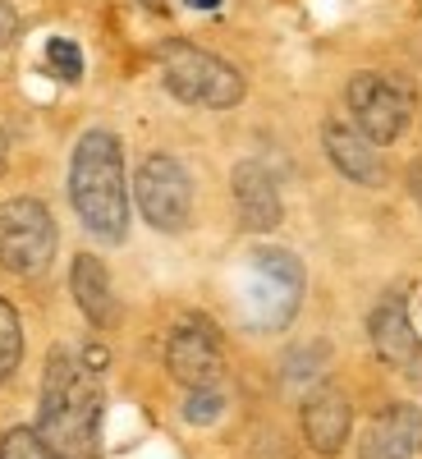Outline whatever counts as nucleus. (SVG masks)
<instances>
[{
    "mask_svg": "<svg viewBox=\"0 0 422 459\" xmlns=\"http://www.w3.org/2000/svg\"><path fill=\"white\" fill-rule=\"evenodd\" d=\"M345 101H349L354 129L377 147L400 138L409 129V115H413V92L386 74H354L345 88Z\"/></svg>",
    "mask_w": 422,
    "mask_h": 459,
    "instance_id": "nucleus-5",
    "label": "nucleus"
},
{
    "mask_svg": "<svg viewBox=\"0 0 422 459\" xmlns=\"http://www.w3.org/2000/svg\"><path fill=\"white\" fill-rule=\"evenodd\" d=\"M69 289H74V304L83 308V317L92 327H115V289H111V276H106L101 257L92 253H78L74 257V272H69Z\"/></svg>",
    "mask_w": 422,
    "mask_h": 459,
    "instance_id": "nucleus-14",
    "label": "nucleus"
},
{
    "mask_svg": "<svg viewBox=\"0 0 422 459\" xmlns=\"http://www.w3.org/2000/svg\"><path fill=\"white\" fill-rule=\"evenodd\" d=\"M69 202L101 244H124L129 234V188L124 152L111 129H88L69 156Z\"/></svg>",
    "mask_w": 422,
    "mask_h": 459,
    "instance_id": "nucleus-2",
    "label": "nucleus"
},
{
    "mask_svg": "<svg viewBox=\"0 0 422 459\" xmlns=\"http://www.w3.org/2000/svg\"><path fill=\"white\" fill-rule=\"evenodd\" d=\"M46 69L60 78V83H78L83 78V51H78L69 37L46 42Z\"/></svg>",
    "mask_w": 422,
    "mask_h": 459,
    "instance_id": "nucleus-16",
    "label": "nucleus"
},
{
    "mask_svg": "<svg viewBox=\"0 0 422 459\" xmlns=\"http://www.w3.org/2000/svg\"><path fill=\"white\" fill-rule=\"evenodd\" d=\"M221 414H225V391H221V386H211V391H189V400H184V423H193V427L216 423Z\"/></svg>",
    "mask_w": 422,
    "mask_h": 459,
    "instance_id": "nucleus-17",
    "label": "nucleus"
},
{
    "mask_svg": "<svg viewBox=\"0 0 422 459\" xmlns=\"http://www.w3.org/2000/svg\"><path fill=\"white\" fill-rule=\"evenodd\" d=\"M349 427H354V409H349L345 391L316 386L303 400V437L316 455H340V446L349 441Z\"/></svg>",
    "mask_w": 422,
    "mask_h": 459,
    "instance_id": "nucleus-12",
    "label": "nucleus"
},
{
    "mask_svg": "<svg viewBox=\"0 0 422 459\" xmlns=\"http://www.w3.org/2000/svg\"><path fill=\"white\" fill-rule=\"evenodd\" d=\"M253 289H248V313L257 327H285L289 317L299 313V299H303V266L294 253L285 249H257L253 253Z\"/></svg>",
    "mask_w": 422,
    "mask_h": 459,
    "instance_id": "nucleus-7",
    "label": "nucleus"
},
{
    "mask_svg": "<svg viewBox=\"0 0 422 459\" xmlns=\"http://www.w3.org/2000/svg\"><path fill=\"white\" fill-rule=\"evenodd\" d=\"M23 359V327H19V313L10 299H0V382H10L14 368Z\"/></svg>",
    "mask_w": 422,
    "mask_h": 459,
    "instance_id": "nucleus-15",
    "label": "nucleus"
},
{
    "mask_svg": "<svg viewBox=\"0 0 422 459\" xmlns=\"http://www.w3.org/2000/svg\"><path fill=\"white\" fill-rule=\"evenodd\" d=\"M0 459H56V455L42 446V437L33 427H14L0 437Z\"/></svg>",
    "mask_w": 422,
    "mask_h": 459,
    "instance_id": "nucleus-18",
    "label": "nucleus"
},
{
    "mask_svg": "<svg viewBox=\"0 0 422 459\" xmlns=\"http://www.w3.org/2000/svg\"><path fill=\"white\" fill-rule=\"evenodd\" d=\"M101 382L97 372L74 363L65 349L46 359L42 382V409H37V437L56 459H97L101 450Z\"/></svg>",
    "mask_w": 422,
    "mask_h": 459,
    "instance_id": "nucleus-1",
    "label": "nucleus"
},
{
    "mask_svg": "<svg viewBox=\"0 0 422 459\" xmlns=\"http://www.w3.org/2000/svg\"><path fill=\"white\" fill-rule=\"evenodd\" d=\"M422 450V414L413 404H390L386 414L367 423L358 459H413Z\"/></svg>",
    "mask_w": 422,
    "mask_h": 459,
    "instance_id": "nucleus-10",
    "label": "nucleus"
},
{
    "mask_svg": "<svg viewBox=\"0 0 422 459\" xmlns=\"http://www.w3.org/2000/svg\"><path fill=\"white\" fill-rule=\"evenodd\" d=\"M230 188H234V211H239V226L244 230L267 234V230L280 226L285 207H280V194H276V179L267 175L262 161H239Z\"/></svg>",
    "mask_w": 422,
    "mask_h": 459,
    "instance_id": "nucleus-9",
    "label": "nucleus"
},
{
    "mask_svg": "<svg viewBox=\"0 0 422 459\" xmlns=\"http://www.w3.org/2000/svg\"><path fill=\"white\" fill-rule=\"evenodd\" d=\"M88 368H92V372H97V368H106V349H97V344L88 349Z\"/></svg>",
    "mask_w": 422,
    "mask_h": 459,
    "instance_id": "nucleus-22",
    "label": "nucleus"
},
{
    "mask_svg": "<svg viewBox=\"0 0 422 459\" xmlns=\"http://www.w3.org/2000/svg\"><path fill=\"white\" fill-rule=\"evenodd\" d=\"M156 60H161V78H166L170 97L189 101V106L230 111V106H239L248 92L239 69L225 65L221 56H211V51L193 46V42H166L156 51Z\"/></svg>",
    "mask_w": 422,
    "mask_h": 459,
    "instance_id": "nucleus-3",
    "label": "nucleus"
},
{
    "mask_svg": "<svg viewBox=\"0 0 422 459\" xmlns=\"http://www.w3.org/2000/svg\"><path fill=\"white\" fill-rule=\"evenodd\" d=\"M138 5H147V10H166V0H138Z\"/></svg>",
    "mask_w": 422,
    "mask_h": 459,
    "instance_id": "nucleus-24",
    "label": "nucleus"
},
{
    "mask_svg": "<svg viewBox=\"0 0 422 459\" xmlns=\"http://www.w3.org/2000/svg\"><path fill=\"white\" fill-rule=\"evenodd\" d=\"M56 216L42 198H10L0 202V266L14 276H37L56 257Z\"/></svg>",
    "mask_w": 422,
    "mask_h": 459,
    "instance_id": "nucleus-4",
    "label": "nucleus"
},
{
    "mask_svg": "<svg viewBox=\"0 0 422 459\" xmlns=\"http://www.w3.org/2000/svg\"><path fill=\"white\" fill-rule=\"evenodd\" d=\"M134 198H138V211L147 216L152 230L179 234L184 226H189V216H193V179L175 156L156 152L134 175Z\"/></svg>",
    "mask_w": 422,
    "mask_h": 459,
    "instance_id": "nucleus-6",
    "label": "nucleus"
},
{
    "mask_svg": "<svg viewBox=\"0 0 422 459\" xmlns=\"http://www.w3.org/2000/svg\"><path fill=\"white\" fill-rule=\"evenodd\" d=\"M14 37H19V10L10 0H0V51H5Z\"/></svg>",
    "mask_w": 422,
    "mask_h": 459,
    "instance_id": "nucleus-20",
    "label": "nucleus"
},
{
    "mask_svg": "<svg viewBox=\"0 0 422 459\" xmlns=\"http://www.w3.org/2000/svg\"><path fill=\"white\" fill-rule=\"evenodd\" d=\"M166 368L184 391H211L225 376L221 336L207 317H179L166 340Z\"/></svg>",
    "mask_w": 422,
    "mask_h": 459,
    "instance_id": "nucleus-8",
    "label": "nucleus"
},
{
    "mask_svg": "<svg viewBox=\"0 0 422 459\" xmlns=\"http://www.w3.org/2000/svg\"><path fill=\"white\" fill-rule=\"evenodd\" d=\"M367 331H372V349L377 359L390 363V368H413L418 354H422V340L413 331L409 321V308L400 294H386V299L372 308V317H367Z\"/></svg>",
    "mask_w": 422,
    "mask_h": 459,
    "instance_id": "nucleus-11",
    "label": "nucleus"
},
{
    "mask_svg": "<svg viewBox=\"0 0 422 459\" xmlns=\"http://www.w3.org/2000/svg\"><path fill=\"white\" fill-rule=\"evenodd\" d=\"M322 147H326V156H331V166L345 175V179L367 184V188L386 184V166H381V156H377V143H367L358 129L340 124V120H326Z\"/></svg>",
    "mask_w": 422,
    "mask_h": 459,
    "instance_id": "nucleus-13",
    "label": "nucleus"
},
{
    "mask_svg": "<svg viewBox=\"0 0 422 459\" xmlns=\"http://www.w3.org/2000/svg\"><path fill=\"white\" fill-rule=\"evenodd\" d=\"M5 166H10V138H5V129H0V175H5Z\"/></svg>",
    "mask_w": 422,
    "mask_h": 459,
    "instance_id": "nucleus-23",
    "label": "nucleus"
},
{
    "mask_svg": "<svg viewBox=\"0 0 422 459\" xmlns=\"http://www.w3.org/2000/svg\"><path fill=\"white\" fill-rule=\"evenodd\" d=\"M409 194H413V202L422 207V166H413V170H409Z\"/></svg>",
    "mask_w": 422,
    "mask_h": 459,
    "instance_id": "nucleus-21",
    "label": "nucleus"
},
{
    "mask_svg": "<svg viewBox=\"0 0 422 459\" xmlns=\"http://www.w3.org/2000/svg\"><path fill=\"white\" fill-rule=\"evenodd\" d=\"M322 368H326V344L299 349V354H289V363H285V382H312V376H322Z\"/></svg>",
    "mask_w": 422,
    "mask_h": 459,
    "instance_id": "nucleus-19",
    "label": "nucleus"
}]
</instances>
